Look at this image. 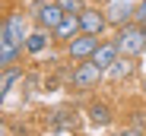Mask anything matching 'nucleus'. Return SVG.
I'll return each instance as SVG.
<instances>
[{
  "instance_id": "obj_2",
  "label": "nucleus",
  "mask_w": 146,
  "mask_h": 136,
  "mask_svg": "<svg viewBox=\"0 0 146 136\" xmlns=\"http://www.w3.org/2000/svg\"><path fill=\"white\" fill-rule=\"evenodd\" d=\"M76 19H80V32L83 35H102V29L108 26V16L102 10H95V7H83L76 13Z\"/></svg>"
},
{
  "instance_id": "obj_18",
  "label": "nucleus",
  "mask_w": 146,
  "mask_h": 136,
  "mask_svg": "<svg viewBox=\"0 0 146 136\" xmlns=\"http://www.w3.org/2000/svg\"><path fill=\"white\" fill-rule=\"evenodd\" d=\"M143 89H146V82H143Z\"/></svg>"
},
{
  "instance_id": "obj_4",
  "label": "nucleus",
  "mask_w": 146,
  "mask_h": 136,
  "mask_svg": "<svg viewBox=\"0 0 146 136\" xmlns=\"http://www.w3.org/2000/svg\"><path fill=\"white\" fill-rule=\"evenodd\" d=\"M95 48H99V35H83V38H70L67 54H70L73 60H83V57H92Z\"/></svg>"
},
{
  "instance_id": "obj_7",
  "label": "nucleus",
  "mask_w": 146,
  "mask_h": 136,
  "mask_svg": "<svg viewBox=\"0 0 146 136\" xmlns=\"http://www.w3.org/2000/svg\"><path fill=\"white\" fill-rule=\"evenodd\" d=\"M130 19H133V3H127V0H114V3L108 7V22H114V26H127Z\"/></svg>"
},
{
  "instance_id": "obj_1",
  "label": "nucleus",
  "mask_w": 146,
  "mask_h": 136,
  "mask_svg": "<svg viewBox=\"0 0 146 136\" xmlns=\"http://www.w3.org/2000/svg\"><path fill=\"white\" fill-rule=\"evenodd\" d=\"M114 44H117V51L124 54V57H133V54H143L146 51V26H121L117 29V38H114Z\"/></svg>"
},
{
  "instance_id": "obj_17",
  "label": "nucleus",
  "mask_w": 146,
  "mask_h": 136,
  "mask_svg": "<svg viewBox=\"0 0 146 136\" xmlns=\"http://www.w3.org/2000/svg\"><path fill=\"white\" fill-rule=\"evenodd\" d=\"M117 136H140V133H133V130H127V133H117Z\"/></svg>"
},
{
  "instance_id": "obj_5",
  "label": "nucleus",
  "mask_w": 146,
  "mask_h": 136,
  "mask_svg": "<svg viewBox=\"0 0 146 136\" xmlns=\"http://www.w3.org/2000/svg\"><path fill=\"white\" fill-rule=\"evenodd\" d=\"M117 54H121V51H117V44H114V41H105V44H99V48L92 51V57H89V60L99 66V70H108V66L117 60Z\"/></svg>"
},
{
  "instance_id": "obj_13",
  "label": "nucleus",
  "mask_w": 146,
  "mask_h": 136,
  "mask_svg": "<svg viewBox=\"0 0 146 136\" xmlns=\"http://www.w3.org/2000/svg\"><path fill=\"white\" fill-rule=\"evenodd\" d=\"M54 3H57V7L64 10V13H70V16L83 10V0H54Z\"/></svg>"
},
{
  "instance_id": "obj_12",
  "label": "nucleus",
  "mask_w": 146,
  "mask_h": 136,
  "mask_svg": "<svg viewBox=\"0 0 146 136\" xmlns=\"http://www.w3.org/2000/svg\"><path fill=\"white\" fill-rule=\"evenodd\" d=\"M108 73H111L114 79H124V76L133 73V63H130V60H114V63L108 66Z\"/></svg>"
},
{
  "instance_id": "obj_8",
  "label": "nucleus",
  "mask_w": 146,
  "mask_h": 136,
  "mask_svg": "<svg viewBox=\"0 0 146 136\" xmlns=\"http://www.w3.org/2000/svg\"><path fill=\"white\" fill-rule=\"evenodd\" d=\"M76 32H80V19L70 16V13H64V19L54 26V38H60V41H70Z\"/></svg>"
},
{
  "instance_id": "obj_15",
  "label": "nucleus",
  "mask_w": 146,
  "mask_h": 136,
  "mask_svg": "<svg viewBox=\"0 0 146 136\" xmlns=\"http://www.w3.org/2000/svg\"><path fill=\"white\" fill-rule=\"evenodd\" d=\"M133 19L140 22V26H146V0H143L140 7H133Z\"/></svg>"
},
{
  "instance_id": "obj_11",
  "label": "nucleus",
  "mask_w": 146,
  "mask_h": 136,
  "mask_svg": "<svg viewBox=\"0 0 146 136\" xmlns=\"http://www.w3.org/2000/svg\"><path fill=\"white\" fill-rule=\"evenodd\" d=\"M89 120L99 124V127H105V124H111V111H108L105 104H92V108H89Z\"/></svg>"
},
{
  "instance_id": "obj_16",
  "label": "nucleus",
  "mask_w": 146,
  "mask_h": 136,
  "mask_svg": "<svg viewBox=\"0 0 146 136\" xmlns=\"http://www.w3.org/2000/svg\"><path fill=\"white\" fill-rule=\"evenodd\" d=\"M0 136H7V124H3V117H0Z\"/></svg>"
},
{
  "instance_id": "obj_14",
  "label": "nucleus",
  "mask_w": 146,
  "mask_h": 136,
  "mask_svg": "<svg viewBox=\"0 0 146 136\" xmlns=\"http://www.w3.org/2000/svg\"><path fill=\"white\" fill-rule=\"evenodd\" d=\"M67 114H70V111H57V117H54L51 127H57V130H60V127H73V120H70Z\"/></svg>"
},
{
  "instance_id": "obj_3",
  "label": "nucleus",
  "mask_w": 146,
  "mask_h": 136,
  "mask_svg": "<svg viewBox=\"0 0 146 136\" xmlns=\"http://www.w3.org/2000/svg\"><path fill=\"white\" fill-rule=\"evenodd\" d=\"M99 79H102V70H99L92 60H89V63H80L76 70H73V76H70L73 89H89V85H95Z\"/></svg>"
},
{
  "instance_id": "obj_9",
  "label": "nucleus",
  "mask_w": 146,
  "mask_h": 136,
  "mask_svg": "<svg viewBox=\"0 0 146 136\" xmlns=\"http://www.w3.org/2000/svg\"><path fill=\"white\" fill-rule=\"evenodd\" d=\"M22 79V70H16V66H7V70H0V101H3L10 95V89Z\"/></svg>"
},
{
  "instance_id": "obj_6",
  "label": "nucleus",
  "mask_w": 146,
  "mask_h": 136,
  "mask_svg": "<svg viewBox=\"0 0 146 136\" xmlns=\"http://www.w3.org/2000/svg\"><path fill=\"white\" fill-rule=\"evenodd\" d=\"M35 19H38V26H41V29H51V32H54V26L64 19V10H60L57 3H41L38 13H35Z\"/></svg>"
},
{
  "instance_id": "obj_10",
  "label": "nucleus",
  "mask_w": 146,
  "mask_h": 136,
  "mask_svg": "<svg viewBox=\"0 0 146 136\" xmlns=\"http://www.w3.org/2000/svg\"><path fill=\"white\" fill-rule=\"evenodd\" d=\"M48 41H51V38H48V32H32V35L26 38V51H29V54H38V51L48 48Z\"/></svg>"
}]
</instances>
